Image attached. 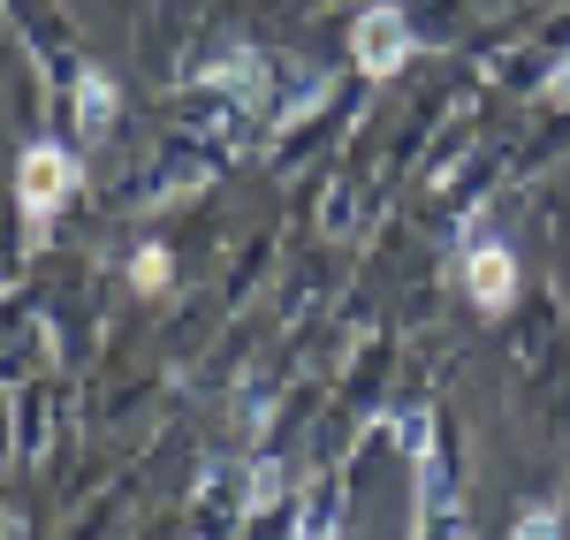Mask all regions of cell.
<instances>
[{"instance_id":"3957f363","label":"cell","mask_w":570,"mask_h":540,"mask_svg":"<svg viewBox=\"0 0 570 540\" xmlns=\"http://www.w3.org/2000/svg\"><path fill=\"white\" fill-rule=\"evenodd\" d=\"M403 53H411V23H403V8L381 0V8H365L351 23V61L365 77H395L403 69Z\"/></svg>"},{"instance_id":"7a4b0ae2","label":"cell","mask_w":570,"mask_h":540,"mask_svg":"<svg viewBox=\"0 0 570 540\" xmlns=\"http://www.w3.org/2000/svg\"><path fill=\"white\" fill-rule=\"evenodd\" d=\"M69 190H77V153L69 145H31L23 160H16V206H23V222L46 228L61 206H69Z\"/></svg>"},{"instance_id":"277c9868","label":"cell","mask_w":570,"mask_h":540,"mask_svg":"<svg viewBox=\"0 0 570 540\" xmlns=\"http://www.w3.org/2000/svg\"><path fill=\"white\" fill-rule=\"evenodd\" d=\"M464 289H472V305L480 313H502L510 305V289H518V252L510 244H472V259H464Z\"/></svg>"},{"instance_id":"ba28073f","label":"cell","mask_w":570,"mask_h":540,"mask_svg":"<svg viewBox=\"0 0 570 540\" xmlns=\"http://www.w3.org/2000/svg\"><path fill=\"white\" fill-rule=\"evenodd\" d=\"M540 99H548V107H570V53L556 61V69H548V85H540Z\"/></svg>"},{"instance_id":"6da1fadb","label":"cell","mask_w":570,"mask_h":540,"mask_svg":"<svg viewBox=\"0 0 570 540\" xmlns=\"http://www.w3.org/2000/svg\"><path fill=\"white\" fill-rule=\"evenodd\" d=\"M403 450L419 464V533H464V510L449 495V464L434 442V411H403Z\"/></svg>"},{"instance_id":"8992f818","label":"cell","mask_w":570,"mask_h":540,"mask_svg":"<svg viewBox=\"0 0 570 540\" xmlns=\"http://www.w3.org/2000/svg\"><path fill=\"white\" fill-rule=\"evenodd\" d=\"M282 502V464H252V495H244V518H259Z\"/></svg>"},{"instance_id":"5b68a950","label":"cell","mask_w":570,"mask_h":540,"mask_svg":"<svg viewBox=\"0 0 570 540\" xmlns=\"http://www.w3.org/2000/svg\"><path fill=\"white\" fill-rule=\"evenodd\" d=\"M77 130L85 137L115 130V77H107V69H91L85 85H77Z\"/></svg>"},{"instance_id":"52a82bcc","label":"cell","mask_w":570,"mask_h":540,"mask_svg":"<svg viewBox=\"0 0 570 540\" xmlns=\"http://www.w3.org/2000/svg\"><path fill=\"white\" fill-rule=\"evenodd\" d=\"M130 282L145 289V297H153V289H168V252H160V244H145V252L130 259Z\"/></svg>"}]
</instances>
